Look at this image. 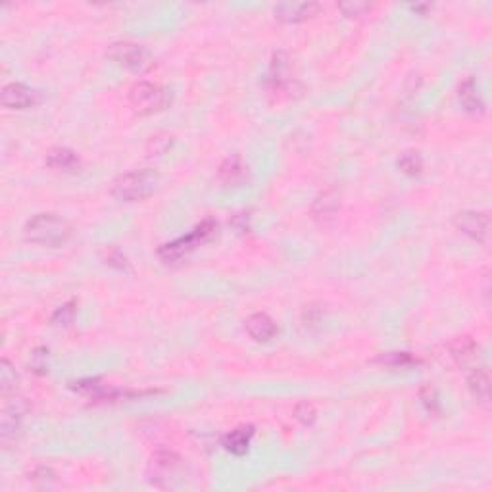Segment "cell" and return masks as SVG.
<instances>
[{"mask_svg": "<svg viewBox=\"0 0 492 492\" xmlns=\"http://www.w3.org/2000/svg\"><path fill=\"white\" fill-rule=\"evenodd\" d=\"M23 235L33 245L58 248L72 239V225L56 214H37L26 223Z\"/></svg>", "mask_w": 492, "mask_h": 492, "instance_id": "6da1fadb", "label": "cell"}, {"mask_svg": "<svg viewBox=\"0 0 492 492\" xmlns=\"http://www.w3.org/2000/svg\"><path fill=\"white\" fill-rule=\"evenodd\" d=\"M158 183H160V175L154 169H135L116 177L112 183L110 193L114 198L122 202H139L154 195Z\"/></svg>", "mask_w": 492, "mask_h": 492, "instance_id": "7a4b0ae2", "label": "cell"}, {"mask_svg": "<svg viewBox=\"0 0 492 492\" xmlns=\"http://www.w3.org/2000/svg\"><path fill=\"white\" fill-rule=\"evenodd\" d=\"M169 102H171V95L160 85L150 83V81H139V83L131 87V108L141 116H149V114H154V112L166 110Z\"/></svg>", "mask_w": 492, "mask_h": 492, "instance_id": "3957f363", "label": "cell"}, {"mask_svg": "<svg viewBox=\"0 0 492 492\" xmlns=\"http://www.w3.org/2000/svg\"><path fill=\"white\" fill-rule=\"evenodd\" d=\"M106 56L114 60L117 65L135 73H144L154 68V58L144 46L129 43V41H117L112 43L106 50Z\"/></svg>", "mask_w": 492, "mask_h": 492, "instance_id": "277c9868", "label": "cell"}, {"mask_svg": "<svg viewBox=\"0 0 492 492\" xmlns=\"http://www.w3.org/2000/svg\"><path fill=\"white\" fill-rule=\"evenodd\" d=\"M181 467V458L171 450H160L152 456L149 469V481L158 488H171L175 486V481L179 477H175L177 471Z\"/></svg>", "mask_w": 492, "mask_h": 492, "instance_id": "5b68a950", "label": "cell"}, {"mask_svg": "<svg viewBox=\"0 0 492 492\" xmlns=\"http://www.w3.org/2000/svg\"><path fill=\"white\" fill-rule=\"evenodd\" d=\"M456 227L461 233L467 235L469 239L477 240V242H486L488 233H491V218L485 212H475V210H466L460 212L454 220Z\"/></svg>", "mask_w": 492, "mask_h": 492, "instance_id": "8992f818", "label": "cell"}, {"mask_svg": "<svg viewBox=\"0 0 492 492\" xmlns=\"http://www.w3.org/2000/svg\"><path fill=\"white\" fill-rule=\"evenodd\" d=\"M27 402L23 398H10L4 404V410H2V417H0V434H2V441L8 442L16 439V434L20 431L21 421L26 417Z\"/></svg>", "mask_w": 492, "mask_h": 492, "instance_id": "52a82bcc", "label": "cell"}, {"mask_svg": "<svg viewBox=\"0 0 492 492\" xmlns=\"http://www.w3.org/2000/svg\"><path fill=\"white\" fill-rule=\"evenodd\" d=\"M202 242H206V239L202 237L200 231L195 227L193 233H188L187 237H179V239L171 240V242H166L158 248V256L166 264H173V262H179L185 256L195 250L196 246H200Z\"/></svg>", "mask_w": 492, "mask_h": 492, "instance_id": "ba28073f", "label": "cell"}, {"mask_svg": "<svg viewBox=\"0 0 492 492\" xmlns=\"http://www.w3.org/2000/svg\"><path fill=\"white\" fill-rule=\"evenodd\" d=\"M0 102L10 110H26L39 102V92L23 83H8L2 87Z\"/></svg>", "mask_w": 492, "mask_h": 492, "instance_id": "9c48e42d", "label": "cell"}, {"mask_svg": "<svg viewBox=\"0 0 492 492\" xmlns=\"http://www.w3.org/2000/svg\"><path fill=\"white\" fill-rule=\"evenodd\" d=\"M321 10L318 2H281L273 8V14L283 23H300L314 18Z\"/></svg>", "mask_w": 492, "mask_h": 492, "instance_id": "30bf717a", "label": "cell"}, {"mask_svg": "<svg viewBox=\"0 0 492 492\" xmlns=\"http://www.w3.org/2000/svg\"><path fill=\"white\" fill-rule=\"evenodd\" d=\"M246 333L250 335V338H254L256 343H269L273 338L277 337V323L272 316H267L264 311H258V314H252L250 318L246 319Z\"/></svg>", "mask_w": 492, "mask_h": 492, "instance_id": "8fae6325", "label": "cell"}, {"mask_svg": "<svg viewBox=\"0 0 492 492\" xmlns=\"http://www.w3.org/2000/svg\"><path fill=\"white\" fill-rule=\"evenodd\" d=\"M218 175H220V181L225 183L227 187H239L248 179V168L239 154H233L223 160Z\"/></svg>", "mask_w": 492, "mask_h": 492, "instance_id": "7c38bea8", "label": "cell"}, {"mask_svg": "<svg viewBox=\"0 0 492 492\" xmlns=\"http://www.w3.org/2000/svg\"><path fill=\"white\" fill-rule=\"evenodd\" d=\"M45 162L54 171H64V173H72L81 168V158L72 149H65V146L48 150Z\"/></svg>", "mask_w": 492, "mask_h": 492, "instance_id": "4fadbf2b", "label": "cell"}, {"mask_svg": "<svg viewBox=\"0 0 492 492\" xmlns=\"http://www.w3.org/2000/svg\"><path fill=\"white\" fill-rule=\"evenodd\" d=\"M252 437L254 427H250V425L248 427H237L221 439V444H223L227 452L235 454V456H245L248 452V448H250Z\"/></svg>", "mask_w": 492, "mask_h": 492, "instance_id": "5bb4252c", "label": "cell"}, {"mask_svg": "<svg viewBox=\"0 0 492 492\" xmlns=\"http://www.w3.org/2000/svg\"><path fill=\"white\" fill-rule=\"evenodd\" d=\"M467 387L473 392V396L481 402L491 400V377L485 368H475L467 375Z\"/></svg>", "mask_w": 492, "mask_h": 492, "instance_id": "9a60e30c", "label": "cell"}, {"mask_svg": "<svg viewBox=\"0 0 492 492\" xmlns=\"http://www.w3.org/2000/svg\"><path fill=\"white\" fill-rule=\"evenodd\" d=\"M458 98H460L461 106H464L467 112L477 114V112L485 110V102H483V98H481L479 91H477V85H475V79L473 77L466 79V81L460 85V89H458Z\"/></svg>", "mask_w": 492, "mask_h": 492, "instance_id": "2e32d148", "label": "cell"}, {"mask_svg": "<svg viewBox=\"0 0 492 492\" xmlns=\"http://www.w3.org/2000/svg\"><path fill=\"white\" fill-rule=\"evenodd\" d=\"M450 356L458 365H467L477 356V344L469 337H458L450 343Z\"/></svg>", "mask_w": 492, "mask_h": 492, "instance_id": "e0dca14e", "label": "cell"}, {"mask_svg": "<svg viewBox=\"0 0 492 492\" xmlns=\"http://www.w3.org/2000/svg\"><path fill=\"white\" fill-rule=\"evenodd\" d=\"M338 210V195L335 191H325L316 198L314 206H311V212L318 220H329L333 215L337 214Z\"/></svg>", "mask_w": 492, "mask_h": 492, "instance_id": "ac0fdd59", "label": "cell"}, {"mask_svg": "<svg viewBox=\"0 0 492 492\" xmlns=\"http://www.w3.org/2000/svg\"><path fill=\"white\" fill-rule=\"evenodd\" d=\"M375 362L383 363V365H389V368H414V365H419L421 360L410 352H387V354H381L377 358Z\"/></svg>", "mask_w": 492, "mask_h": 492, "instance_id": "d6986e66", "label": "cell"}, {"mask_svg": "<svg viewBox=\"0 0 492 492\" xmlns=\"http://www.w3.org/2000/svg\"><path fill=\"white\" fill-rule=\"evenodd\" d=\"M16 387H18V373L6 358H2L0 362V390H2V396L8 398V395L16 392Z\"/></svg>", "mask_w": 492, "mask_h": 492, "instance_id": "ffe728a7", "label": "cell"}, {"mask_svg": "<svg viewBox=\"0 0 492 492\" xmlns=\"http://www.w3.org/2000/svg\"><path fill=\"white\" fill-rule=\"evenodd\" d=\"M396 166H398L402 173L415 177V175H419L423 171V158L414 150H410V152L400 154V158L396 160Z\"/></svg>", "mask_w": 492, "mask_h": 492, "instance_id": "44dd1931", "label": "cell"}, {"mask_svg": "<svg viewBox=\"0 0 492 492\" xmlns=\"http://www.w3.org/2000/svg\"><path fill=\"white\" fill-rule=\"evenodd\" d=\"M419 398L421 404L425 406V410H427L429 414H441V402H439V395H437V390H434L433 387H423V389L419 390Z\"/></svg>", "mask_w": 492, "mask_h": 492, "instance_id": "7402d4cb", "label": "cell"}, {"mask_svg": "<svg viewBox=\"0 0 492 492\" xmlns=\"http://www.w3.org/2000/svg\"><path fill=\"white\" fill-rule=\"evenodd\" d=\"M73 318H75V302H65L64 306H60L58 310L52 314V323L62 325V327H68L72 325Z\"/></svg>", "mask_w": 492, "mask_h": 492, "instance_id": "603a6c76", "label": "cell"}, {"mask_svg": "<svg viewBox=\"0 0 492 492\" xmlns=\"http://www.w3.org/2000/svg\"><path fill=\"white\" fill-rule=\"evenodd\" d=\"M294 419L298 421V423H302V425H311L314 421H316V417H318V412H316V408L311 406L310 402H300V404H296L294 406Z\"/></svg>", "mask_w": 492, "mask_h": 492, "instance_id": "cb8c5ba5", "label": "cell"}, {"mask_svg": "<svg viewBox=\"0 0 492 492\" xmlns=\"http://www.w3.org/2000/svg\"><path fill=\"white\" fill-rule=\"evenodd\" d=\"M338 8H341V12H343L344 16H348V18H358V16H363L365 12H369V10H371V4H368V2H343V4H338Z\"/></svg>", "mask_w": 492, "mask_h": 492, "instance_id": "d4e9b609", "label": "cell"}, {"mask_svg": "<svg viewBox=\"0 0 492 492\" xmlns=\"http://www.w3.org/2000/svg\"><path fill=\"white\" fill-rule=\"evenodd\" d=\"M31 477H33V481H35V483L43 481V486H50V483L54 481V477H56V473L52 471L50 467L41 466V467H37L35 471H33Z\"/></svg>", "mask_w": 492, "mask_h": 492, "instance_id": "484cf974", "label": "cell"}, {"mask_svg": "<svg viewBox=\"0 0 492 492\" xmlns=\"http://www.w3.org/2000/svg\"><path fill=\"white\" fill-rule=\"evenodd\" d=\"M46 354H48V350L46 348L35 350V354H33V362H31V368L35 369V371L45 373L46 371Z\"/></svg>", "mask_w": 492, "mask_h": 492, "instance_id": "4316f807", "label": "cell"}, {"mask_svg": "<svg viewBox=\"0 0 492 492\" xmlns=\"http://www.w3.org/2000/svg\"><path fill=\"white\" fill-rule=\"evenodd\" d=\"M169 143H171V141H169L168 137H166V139H162L160 135L152 137V141H150V152H154V154H164L166 149L169 146Z\"/></svg>", "mask_w": 492, "mask_h": 492, "instance_id": "83f0119b", "label": "cell"}, {"mask_svg": "<svg viewBox=\"0 0 492 492\" xmlns=\"http://www.w3.org/2000/svg\"><path fill=\"white\" fill-rule=\"evenodd\" d=\"M231 225L239 231V233H248V229H250V223H248V214H237L231 220Z\"/></svg>", "mask_w": 492, "mask_h": 492, "instance_id": "f1b7e54d", "label": "cell"}, {"mask_svg": "<svg viewBox=\"0 0 492 492\" xmlns=\"http://www.w3.org/2000/svg\"><path fill=\"white\" fill-rule=\"evenodd\" d=\"M319 316H321V310H319V308H316V306H306L304 314H302V318H304L306 325L318 323Z\"/></svg>", "mask_w": 492, "mask_h": 492, "instance_id": "f546056e", "label": "cell"}, {"mask_svg": "<svg viewBox=\"0 0 492 492\" xmlns=\"http://www.w3.org/2000/svg\"><path fill=\"white\" fill-rule=\"evenodd\" d=\"M410 8H412L414 12L425 14V12H427V10H431V4H412V6H410Z\"/></svg>", "mask_w": 492, "mask_h": 492, "instance_id": "4dcf8cb0", "label": "cell"}]
</instances>
